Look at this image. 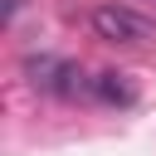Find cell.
<instances>
[{"label": "cell", "mask_w": 156, "mask_h": 156, "mask_svg": "<svg viewBox=\"0 0 156 156\" xmlns=\"http://www.w3.org/2000/svg\"><path fill=\"white\" fill-rule=\"evenodd\" d=\"M24 73H29V83H34V88H44V93H58V98H73V93L83 88V73H78L68 58H54V54L24 58Z\"/></svg>", "instance_id": "obj_2"}, {"label": "cell", "mask_w": 156, "mask_h": 156, "mask_svg": "<svg viewBox=\"0 0 156 156\" xmlns=\"http://www.w3.org/2000/svg\"><path fill=\"white\" fill-rule=\"evenodd\" d=\"M88 88H93V98L98 102H112V107H127L136 93L122 83V73H98V78H88Z\"/></svg>", "instance_id": "obj_3"}, {"label": "cell", "mask_w": 156, "mask_h": 156, "mask_svg": "<svg viewBox=\"0 0 156 156\" xmlns=\"http://www.w3.org/2000/svg\"><path fill=\"white\" fill-rule=\"evenodd\" d=\"M20 5H24V0H5V15L15 20V10H20Z\"/></svg>", "instance_id": "obj_4"}, {"label": "cell", "mask_w": 156, "mask_h": 156, "mask_svg": "<svg viewBox=\"0 0 156 156\" xmlns=\"http://www.w3.org/2000/svg\"><path fill=\"white\" fill-rule=\"evenodd\" d=\"M93 29L107 44H151V34H156L151 20L136 15V10H127V5H98L93 10Z\"/></svg>", "instance_id": "obj_1"}]
</instances>
